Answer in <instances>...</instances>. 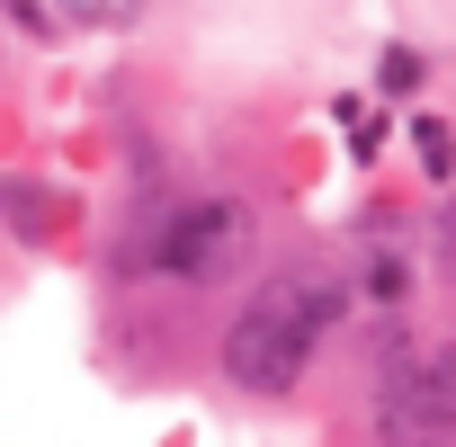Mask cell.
<instances>
[{
	"label": "cell",
	"mask_w": 456,
	"mask_h": 447,
	"mask_svg": "<svg viewBox=\"0 0 456 447\" xmlns=\"http://www.w3.org/2000/svg\"><path fill=\"white\" fill-rule=\"evenodd\" d=\"M340 305H349V287H340L331 269H305V260H296V269H269V278L251 287V305L233 313V331H224V376H233L242 394H260V402L296 394L305 367L322 358Z\"/></svg>",
	"instance_id": "obj_1"
},
{
	"label": "cell",
	"mask_w": 456,
	"mask_h": 447,
	"mask_svg": "<svg viewBox=\"0 0 456 447\" xmlns=\"http://www.w3.org/2000/svg\"><path fill=\"white\" fill-rule=\"evenodd\" d=\"M376 447H456V358H394L376 385Z\"/></svg>",
	"instance_id": "obj_3"
},
{
	"label": "cell",
	"mask_w": 456,
	"mask_h": 447,
	"mask_svg": "<svg viewBox=\"0 0 456 447\" xmlns=\"http://www.w3.org/2000/svg\"><path fill=\"white\" fill-rule=\"evenodd\" d=\"M403 287H411V269H403L394 251H376V260H367V278H358V296H367V305H403Z\"/></svg>",
	"instance_id": "obj_5"
},
{
	"label": "cell",
	"mask_w": 456,
	"mask_h": 447,
	"mask_svg": "<svg viewBox=\"0 0 456 447\" xmlns=\"http://www.w3.org/2000/svg\"><path fill=\"white\" fill-rule=\"evenodd\" d=\"M438 260L456 269V206H447V224H438Z\"/></svg>",
	"instance_id": "obj_9"
},
{
	"label": "cell",
	"mask_w": 456,
	"mask_h": 447,
	"mask_svg": "<svg viewBox=\"0 0 456 447\" xmlns=\"http://www.w3.org/2000/svg\"><path fill=\"white\" fill-rule=\"evenodd\" d=\"M376 81H385V90H420V54H411V45H385Z\"/></svg>",
	"instance_id": "obj_6"
},
{
	"label": "cell",
	"mask_w": 456,
	"mask_h": 447,
	"mask_svg": "<svg viewBox=\"0 0 456 447\" xmlns=\"http://www.w3.org/2000/svg\"><path fill=\"white\" fill-rule=\"evenodd\" d=\"M251 251H260V215H251L242 197H188V206H170V215L152 224V242H143V260H152L161 278H179V287L242 278Z\"/></svg>",
	"instance_id": "obj_2"
},
{
	"label": "cell",
	"mask_w": 456,
	"mask_h": 447,
	"mask_svg": "<svg viewBox=\"0 0 456 447\" xmlns=\"http://www.w3.org/2000/svg\"><path fill=\"white\" fill-rule=\"evenodd\" d=\"M0 10H10V19H19V28H37V37H54V19H45V10H37V0H0Z\"/></svg>",
	"instance_id": "obj_8"
},
{
	"label": "cell",
	"mask_w": 456,
	"mask_h": 447,
	"mask_svg": "<svg viewBox=\"0 0 456 447\" xmlns=\"http://www.w3.org/2000/svg\"><path fill=\"white\" fill-rule=\"evenodd\" d=\"M411 152H420L429 179H447V170H456V126H447V117H420V126H411Z\"/></svg>",
	"instance_id": "obj_4"
},
{
	"label": "cell",
	"mask_w": 456,
	"mask_h": 447,
	"mask_svg": "<svg viewBox=\"0 0 456 447\" xmlns=\"http://www.w3.org/2000/svg\"><path fill=\"white\" fill-rule=\"evenodd\" d=\"M376 152H385V117H376V126L358 117V134H349V161H376Z\"/></svg>",
	"instance_id": "obj_7"
}]
</instances>
